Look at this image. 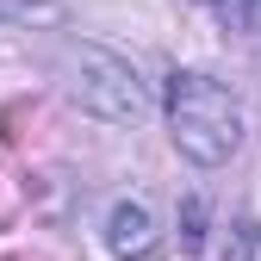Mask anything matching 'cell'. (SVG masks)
I'll list each match as a JSON object with an SVG mask.
<instances>
[{
    "instance_id": "6da1fadb",
    "label": "cell",
    "mask_w": 261,
    "mask_h": 261,
    "mask_svg": "<svg viewBox=\"0 0 261 261\" xmlns=\"http://www.w3.org/2000/svg\"><path fill=\"white\" fill-rule=\"evenodd\" d=\"M168 130H174V149L199 168H218L230 162L243 143V112L230 100V87L212 81V75H174L168 81Z\"/></svg>"
},
{
    "instance_id": "7a4b0ae2",
    "label": "cell",
    "mask_w": 261,
    "mask_h": 261,
    "mask_svg": "<svg viewBox=\"0 0 261 261\" xmlns=\"http://www.w3.org/2000/svg\"><path fill=\"white\" fill-rule=\"evenodd\" d=\"M69 93L75 106L106 118V124H143L149 118V87L124 56L100 50V44H75L69 50Z\"/></svg>"
},
{
    "instance_id": "3957f363",
    "label": "cell",
    "mask_w": 261,
    "mask_h": 261,
    "mask_svg": "<svg viewBox=\"0 0 261 261\" xmlns=\"http://www.w3.org/2000/svg\"><path fill=\"white\" fill-rule=\"evenodd\" d=\"M106 249H112L118 261L149 255V249H155V212H149L143 199H118V205L106 212Z\"/></svg>"
},
{
    "instance_id": "277c9868",
    "label": "cell",
    "mask_w": 261,
    "mask_h": 261,
    "mask_svg": "<svg viewBox=\"0 0 261 261\" xmlns=\"http://www.w3.org/2000/svg\"><path fill=\"white\" fill-rule=\"evenodd\" d=\"M56 0H0V19H56Z\"/></svg>"
},
{
    "instance_id": "5b68a950",
    "label": "cell",
    "mask_w": 261,
    "mask_h": 261,
    "mask_svg": "<svg viewBox=\"0 0 261 261\" xmlns=\"http://www.w3.org/2000/svg\"><path fill=\"white\" fill-rule=\"evenodd\" d=\"M205 7L218 19H230V25H249V0H205Z\"/></svg>"
},
{
    "instance_id": "8992f818",
    "label": "cell",
    "mask_w": 261,
    "mask_h": 261,
    "mask_svg": "<svg viewBox=\"0 0 261 261\" xmlns=\"http://www.w3.org/2000/svg\"><path fill=\"white\" fill-rule=\"evenodd\" d=\"M249 249H255V224L243 218L237 224V249H224V261H249Z\"/></svg>"
},
{
    "instance_id": "52a82bcc",
    "label": "cell",
    "mask_w": 261,
    "mask_h": 261,
    "mask_svg": "<svg viewBox=\"0 0 261 261\" xmlns=\"http://www.w3.org/2000/svg\"><path fill=\"white\" fill-rule=\"evenodd\" d=\"M180 224H187V249L199 243V224H205V212H199V199H187V212H180Z\"/></svg>"
},
{
    "instance_id": "ba28073f",
    "label": "cell",
    "mask_w": 261,
    "mask_h": 261,
    "mask_svg": "<svg viewBox=\"0 0 261 261\" xmlns=\"http://www.w3.org/2000/svg\"><path fill=\"white\" fill-rule=\"evenodd\" d=\"M249 31H261V0H249Z\"/></svg>"
}]
</instances>
